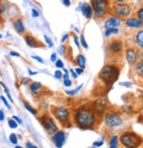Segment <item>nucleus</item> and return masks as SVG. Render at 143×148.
<instances>
[{
  "mask_svg": "<svg viewBox=\"0 0 143 148\" xmlns=\"http://www.w3.org/2000/svg\"><path fill=\"white\" fill-rule=\"evenodd\" d=\"M76 62L77 64L79 65V66L81 69H85L86 66V60H85V57L82 55V54H79L77 57H76Z\"/></svg>",
  "mask_w": 143,
  "mask_h": 148,
  "instance_id": "18",
  "label": "nucleus"
},
{
  "mask_svg": "<svg viewBox=\"0 0 143 148\" xmlns=\"http://www.w3.org/2000/svg\"><path fill=\"white\" fill-rule=\"evenodd\" d=\"M93 8L95 11H104L106 12L108 2L107 1H102V0H97V1H92Z\"/></svg>",
  "mask_w": 143,
  "mask_h": 148,
  "instance_id": "10",
  "label": "nucleus"
},
{
  "mask_svg": "<svg viewBox=\"0 0 143 148\" xmlns=\"http://www.w3.org/2000/svg\"><path fill=\"white\" fill-rule=\"evenodd\" d=\"M82 86H83V84H81L76 90H71V91H68V90H67V91H66V94H68V95H71V96H73V95H75V94L82 88Z\"/></svg>",
  "mask_w": 143,
  "mask_h": 148,
  "instance_id": "26",
  "label": "nucleus"
},
{
  "mask_svg": "<svg viewBox=\"0 0 143 148\" xmlns=\"http://www.w3.org/2000/svg\"><path fill=\"white\" fill-rule=\"evenodd\" d=\"M64 84L66 86H67V87H70V86H72V82L69 79L68 80H64Z\"/></svg>",
  "mask_w": 143,
  "mask_h": 148,
  "instance_id": "36",
  "label": "nucleus"
},
{
  "mask_svg": "<svg viewBox=\"0 0 143 148\" xmlns=\"http://www.w3.org/2000/svg\"><path fill=\"white\" fill-rule=\"evenodd\" d=\"M54 76L57 78V79H61L63 77V73L61 70H57L55 71V74H54Z\"/></svg>",
  "mask_w": 143,
  "mask_h": 148,
  "instance_id": "30",
  "label": "nucleus"
},
{
  "mask_svg": "<svg viewBox=\"0 0 143 148\" xmlns=\"http://www.w3.org/2000/svg\"><path fill=\"white\" fill-rule=\"evenodd\" d=\"M12 119L15 120L19 124H22V121H21V119H20L19 117H17L16 115H14V116H12Z\"/></svg>",
  "mask_w": 143,
  "mask_h": 148,
  "instance_id": "37",
  "label": "nucleus"
},
{
  "mask_svg": "<svg viewBox=\"0 0 143 148\" xmlns=\"http://www.w3.org/2000/svg\"><path fill=\"white\" fill-rule=\"evenodd\" d=\"M8 125L11 129H16L18 127V123L14 119H10L8 120Z\"/></svg>",
  "mask_w": 143,
  "mask_h": 148,
  "instance_id": "24",
  "label": "nucleus"
},
{
  "mask_svg": "<svg viewBox=\"0 0 143 148\" xmlns=\"http://www.w3.org/2000/svg\"><path fill=\"white\" fill-rule=\"evenodd\" d=\"M6 96L8 97V99H9V100L12 103V101H14V100H12V97H11V95H10V93H7L6 94Z\"/></svg>",
  "mask_w": 143,
  "mask_h": 148,
  "instance_id": "51",
  "label": "nucleus"
},
{
  "mask_svg": "<svg viewBox=\"0 0 143 148\" xmlns=\"http://www.w3.org/2000/svg\"><path fill=\"white\" fill-rule=\"evenodd\" d=\"M121 23V21L119 18L118 17H112L110 19H109L106 22H105V25H104V28L107 29H116V27L119 26Z\"/></svg>",
  "mask_w": 143,
  "mask_h": 148,
  "instance_id": "9",
  "label": "nucleus"
},
{
  "mask_svg": "<svg viewBox=\"0 0 143 148\" xmlns=\"http://www.w3.org/2000/svg\"><path fill=\"white\" fill-rule=\"evenodd\" d=\"M113 12L119 17H127L131 14L132 8L127 4H119L113 7Z\"/></svg>",
  "mask_w": 143,
  "mask_h": 148,
  "instance_id": "7",
  "label": "nucleus"
},
{
  "mask_svg": "<svg viewBox=\"0 0 143 148\" xmlns=\"http://www.w3.org/2000/svg\"><path fill=\"white\" fill-rule=\"evenodd\" d=\"M56 66L58 69H63L64 68V63L61 61V60H58L56 61Z\"/></svg>",
  "mask_w": 143,
  "mask_h": 148,
  "instance_id": "31",
  "label": "nucleus"
},
{
  "mask_svg": "<svg viewBox=\"0 0 143 148\" xmlns=\"http://www.w3.org/2000/svg\"><path fill=\"white\" fill-rule=\"evenodd\" d=\"M81 43L82 46H83L85 49H87V42H86L85 37H84V36H83V35H81Z\"/></svg>",
  "mask_w": 143,
  "mask_h": 148,
  "instance_id": "29",
  "label": "nucleus"
},
{
  "mask_svg": "<svg viewBox=\"0 0 143 148\" xmlns=\"http://www.w3.org/2000/svg\"><path fill=\"white\" fill-rule=\"evenodd\" d=\"M118 33H119V29H107L105 31V36H110L112 34H118Z\"/></svg>",
  "mask_w": 143,
  "mask_h": 148,
  "instance_id": "25",
  "label": "nucleus"
},
{
  "mask_svg": "<svg viewBox=\"0 0 143 148\" xmlns=\"http://www.w3.org/2000/svg\"><path fill=\"white\" fill-rule=\"evenodd\" d=\"M10 55L11 56H14V57H20V56L18 52H15V51H11L10 52Z\"/></svg>",
  "mask_w": 143,
  "mask_h": 148,
  "instance_id": "42",
  "label": "nucleus"
},
{
  "mask_svg": "<svg viewBox=\"0 0 143 148\" xmlns=\"http://www.w3.org/2000/svg\"><path fill=\"white\" fill-rule=\"evenodd\" d=\"M81 12L82 14L87 18V19H91L93 16V8L91 5H89L87 3H84L81 7Z\"/></svg>",
  "mask_w": 143,
  "mask_h": 148,
  "instance_id": "12",
  "label": "nucleus"
},
{
  "mask_svg": "<svg viewBox=\"0 0 143 148\" xmlns=\"http://www.w3.org/2000/svg\"><path fill=\"white\" fill-rule=\"evenodd\" d=\"M63 77H64V80H68L69 79V74L68 73L67 74H64L63 75Z\"/></svg>",
  "mask_w": 143,
  "mask_h": 148,
  "instance_id": "49",
  "label": "nucleus"
},
{
  "mask_svg": "<svg viewBox=\"0 0 143 148\" xmlns=\"http://www.w3.org/2000/svg\"><path fill=\"white\" fill-rule=\"evenodd\" d=\"M28 81H29V79H28V78H24V79H23V84H25V83H28Z\"/></svg>",
  "mask_w": 143,
  "mask_h": 148,
  "instance_id": "52",
  "label": "nucleus"
},
{
  "mask_svg": "<svg viewBox=\"0 0 143 148\" xmlns=\"http://www.w3.org/2000/svg\"><path fill=\"white\" fill-rule=\"evenodd\" d=\"M9 140L12 144L14 145H17L18 143V138H17V135L14 133H11L10 136H9Z\"/></svg>",
  "mask_w": 143,
  "mask_h": 148,
  "instance_id": "22",
  "label": "nucleus"
},
{
  "mask_svg": "<svg viewBox=\"0 0 143 148\" xmlns=\"http://www.w3.org/2000/svg\"><path fill=\"white\" fill-rule=\"evenodd\" d=\"M50 60L54 62V61H57V54L56 53H53V54H51L50 56Z\"/></svg>",
  "mask_w": 143,
  "mask_h": 148,
  "instance_id": "40",
  "label": "nucleus"
},
{
  "mask_svg": "<svg viewBox=\"0 0 143 148\" xmlns=\"http://www.w3.org/2000/svg\"><path fill=\"white\" fill-rule=\"evenodd\" d=\"M26 146H27V148H35V146L33 144L29 143V142L26 143Z\"/></svg>",
  "mask_w": 143,
  "mask_h": 148,
  "instance_id": "43",
  "label": "nucleus"
},
{
  "mask_svg": "<svg viewBox=\"0 0 143 148\" xmlns=\"http://www.w3.org/2000/svg\"><path fill=\"white\" fill-rule=\"evenodd\" d=\"M70 72L72 73V75H73V77L76 79V78H77V76H78V75H77V73H75L73 69H70Z\"/></svg>",
  "mask_w": 143,
  "mask_h": 148,
  "instance_id": "45",
  "label": "nucleus"
},
{
  "mask_svg": "<svg viewBox=\"0 0 143 148\" xmlns=\"http://www.w3.org/2000/svg\"><path fill=\"white\" fill-rule=\"evenodd\" d=\"M117 3H123L124 1H123V0H118V1H116Z\"/></svg>",
  "mask_w": 143,
  "mask_h": 148,
  "instance_id": "53",
  "label": "nucleus"
},
{
  "mask_svg": "<svg viewBox=\"0 0 143 148\" xmlns=\"http://www.w3.org/2000/svg\"><path fill=\"white\" fill-rule=\"evenodd\" d=\"M32 16L35 17V18L39 16V13H38V12L35 9H32Z\"/></svg>",
  "mask_w": 143,
  "mask_h": 148,
  "instance_id": "38",
  "label": "nucleus"
},
{
  "mask_svg": "<svg viewBox=\"0 0 143 148\" xmlns=\"http://www.w3.org/2000/svg\"><path fill=\"white\" fill-rule=\"evenodd\" d=\"M35 148H37V147H36V146H35Z\"/></svg>",
  "mask_w": 143,
  "mask_h": 148,
  "instance_id": "55",
  "label": "nucleus"
},
{
  "mask_svg": "<svg viewBox=\"0 0 143 148\" xmlns=\"http://www.w3.org/2000/svg\"><path fill=\"white\" fill-rule=\"evenodd\" d=\"M31 58H32V59H35V60H36L38 62H40V63H42V64L43 63V59H42V58H40V57H38V56H33V55H32V56H31Z\"/></svg>",
  "mask_w": 143,
  "mask_h": 148,
  "instance_id": "35",
  "label": "nucleus"
},
{
  "mask_svg": "<svg viewBox=\"0 0 143 148\" xmlns=\"http://www.w3.org/2000/svg\"><path fill=\"white\" fill-rule=\"evenodd\" d=\"M103 145V141L102 140V141H96V142H94L93 143V146L94 147H100V146H102Z\"/></svg>",
  "mask_w": 143,
  "mask_h": 148,
  "instance_id": "33",
  "label": "nucleus"
},
{
  "mask_svg": "<svg viewBox=\"0 0 143 148\" xmlns=\"http://www.w3.org/2000/svg\"><path fill=\"white\" fill-rule=\"evenodd\" d=\"M62 3L64 5H66V6H69L71 5V2L70 1H67V0H64V1H62Z\"/></svg>",
  "mask_w": 143,
  "mask_h": 148,
  "instance_id": "46",
  "label": "nucleus"
},
{
  "mask_svg": "<svg viewBox=\"0 0 143 148\" xmlns=\"http://www.w3.org/2000/svg\"><path fill=\"white\" fill-rule=\"evenodd\" d=\"M121 144L126 148H138L142 144V138L134 131H125L120 137Z\"/></svg>",
  "mask_w": 143,
  "mask_h": 148,
  "instance_id": "3",
  "label": "nucleus"
},
{
  "mask_svg": "<svg viewBox=\"0 0 143 148\" xmlns=\"http://www.w3.org/2000/svg\"><path fill=\"white\" fill-rule=\"evenodd\" d=\"M25 41H26V43L28 44V45H29L30 47H37V46H39L38 45L39 42L34 36H32L30 35L25 36Z\"/></svg>",
  "mask_w": 143,
  "mask_h": 148,
  "instance_id": "15",
  "label": "nucleus"
},
{
  "mask_svg": "<svg viewBox=\"0 0 143 148\" xmlns=\"http://www.w3.org/2000/svg\"><path fill=\"white\" fill-rule=\"evenodd\" d=\"M4 119H5V114H4L3 110L1 109V110H0V120H1V122H2V121H4Z\"/></svg>",
  "mask_w": 143,
  "mask_h": 148,
  "instance_id": "44",
  "label": "nucleus"
},
{
  "mask_svg": "<svg viewBox=\"0 0 143 148\" xmlns=\"http://www.w3.org/2000/svg\"><path fill=\"white\" fill-rule=\"evenodd\" d=\"M68 36H68V34H66V35H64V36H63V38L61 39V43H64V41H66V39L68 38Z\"/></svg>",
  "mask_w": 143,
  "mask_h": 148,
  "instance_id": "47",
  "label": "nucleus"
},
{
  "mask_svg": "<svg viewBox=\"0 0 143 148\" xmlns=\"http://www.w3.org/2000/svg\"><path fill=\"white\" fill-rule=\"evenodd\" d=\"M1 100L3 101V103L5 105V106L7 107L8 109H11V106H10V105L8 104V102H7V100H6V99L4 97V96H1Z\"/></svg>",
  "mask_w": 143,
  "mask_h": 148,
  "instance_id": "32",
  "label": "nucleus"
},
{
  "mask_svg": "<svg viewBox=\"0 0 143 148\" xmlns=\"http://www.w3.org/2000/svg\"><path fill=\"white\" fill-rule=\"evenodd\" d=\"M28 73H29V75H35L38 74L37 72H33V71H31L30 69H28Z\"/></svg>",
  "mask_w": 143,
  "mask_h": 148,
  "instance_id": "50",
  "label": "nucleus"
},
{
  "mask_svg": "<svg viewBox=\"0 0 143 148\" xmlns=\"http://www.w3.org/2000/svg\"><path fill=\"white\" fill-rule=\"evenodd\" d=\"M135 70L138 73L139 75H140L141 77H143V61H140L139 63L136 64L135 66Z\"/></svg>",
  "mask_w": 143,
  "mask_h": 148,
  "instance_id": "21",
  "label": "nucleus"
},
{
  "mask_svg": "<svg viewBox=\"0 0 143 148\" xmlns=\"http://www.w3.org/2000/svg\"><path fill=\"white\" fill-rule=\"evenodd\" d=\"M74 122L81 130L91 129L96 123V114L88 108H80L74 113Z\"/></svg>",
  "mask_w": 143,
  "mask_h": 148,
  "instance_id": "1",
  "label": "nucleus"
},
{
  "mask_svg": "<svg viewBox=\"0 0 143 148\" xmlns=\"http://www.w3.org/2000/svg\"><path fill=\"white\" fill-rule=\"evenodd\" d=\"M44 38H45V41H46V43L48 44L49 47V48L52 47V46H53V43H52V41H51V39H50L49 36H47L46 35L44 36Z\"/></svg>",
  "mask_w": 143,
  "mask_h": 148,
  "instance_id": "27",
  "label": "nucleus"
},
{
  "mask_svg": "<svg viewBox=\"0 0 143 148\" xmlns=\"http://www.w3.org/2000/svg\"><path fill=\"white\" fill-rule=\"evenodd\" d=\"M125 24L130 28H141V27H143V21L134 18H130L126 20Z\"/></svg>",
  "mask_w": 143,
  "mask_h": 148,
  "instance_id": "13",
  "label": "nucleus"
},
{
  "mask_svg": "<svg viewBox=\"0 0 143 148\" xmlns=\"http://www.w3.org/2000/svg\"><path fill=\"white\" fill-rule=\"evenodd\" d=\"M73 40H74V43H75V45H77V47H78V48H80L79 40H78V37H77L76 36H73Z\"/></svg>",
  "mask_w": 143,
  "mask_h": 148,
  "instance_id": "39",
  "label": "nucleus"
},
{
  "mask_svg": "<svg viewBox=\"0 0 143 148\" xmlns=\"http://www.w3.org/2000/svg\"><path fill=\"white\" fill-rule=\"evenodd\" d=\"M41 87H42V84H41V83H38V82H35V83H33V84L30 85V89H31L32 92L35 94V96L38 95L37 90H38L39 89H40Z\"/></svg>",
  "mask_w": 143,
  "mask_h": 148,
  "instance_id": "20",
  "label": "nucleus"
},
{
  "mask_svg": "<svg viewBox=\"0 0 143 148\" xmlns=\"http://www.w3.org/2000/svg\"><path fill=\"white\" fill-rule=\"evenodd\" d=\"M135 41L140 48H143V29L137 32L135 36Z\"/></svg>",
  "mask_w": 143,
  "mask_h": 148,
  "instance_id": "17",
  "label": "nucleus"
},
{
  "mask_svg": "<svg viewBox=\"0 0 143 148\" xmlns=\"http://www.w3.org/2000/svg\"><path fill=\"white\" fill-rule=\"evenodd\" d=\"M12 26H14V28L16 29V31L18 33L25 32V27L23 25V22L20 20L17 19L15 21H12Z\"/></svg>",
  "mask_w": 143,
  "mask_h": 148,
  "instance_id": "14",
  "label": "nucleus"
},
{
  "mask_svg": "<svg viewBox=\"0 0 143 148\" xmlns=\"http://www.w3.org/2000/svg\"><path fill=\"white\" fill-rule=\"evenodd\" d=\"M51 139H52V141L57 148H62L66 140V133H64L63 130H58L52 136Z\"/></svg>",
  "mask_w": 143,
  "mask_h": 148,
  "instance_id": "8",
  "label": "nucleus"
},
{
  "mask_svg": "<svg viewBox=\"0 0 143 148\" xmlns=\"http://www.w3.org/2000/svg\"><path fill=\"white\" fill-rule=\"evenodd\" d=\"M40 122L42 123V125L43 126V128L45 129L46 132L48 134H55L56 132H58V127L56 125V123H54V121L52 118L47 116H43L40 119Z\"/></svg>",
  "mask_w": 143,
  "mask_h": 148,
  "instance_id": "6",
  "label": "nucleus"
},
{
  "mask_svg": "<svg viewBox=\"0 0 143 148\" xmlns=\"http://www.w3.org/2000/svg\"><path fill=\"white\" fill-rule=\"evenodd\" d=\"M119 85H121V86H125V87L129 88V87H131V86H132V83H130V82H125V83H120V84H119Z\"/></svg>",
  "mask_w": 143,
  "mask_h": 148,
  "instance_id": "34",
  "label": "nucleus"
},
{
  "mask_svg": "<svg viewBox=\"0 0 143 148\" xmlns=\"http://www.w3.org/2000/svg\"><path fill=\"white\" fill-rule=\"evenodd\" d=\"M119 147V137L112 136L110 139V148H118Z\"/></svg>",
  "mask_w": 143,
  "mask_h": 148,
  "instance_id": "19",
  "label": "nucleus"
},
{
  "mask_svg": "<svg viewBox=\"0 0 143 148\" xmlns=\"http://www.w3.org/2000/svg\"><path fill=\"white\" fill-rule=\"evenodd\" d=\"M52 114H54L55 118L62 124L66 123L70 117L69 110L67 108H64V107H55L52 110Z\"/></svg>",
  "mask_w": 143,
  "mask_h": 148,
  "instance_id": "5",
  "label": "nucleus"
},
{
  "mask_svg": "<svg viewBox=\"0 0 143 148\" xmlns=\"http://www.w3.org/2000/svg\"><path fill=\"white\" fill-rule=\"evenodd\" d=\"M75 72L77 73V75H82L84 71H83L82 69H75Z\"/></svg>",
  "mask_w": 143,
  "mask_h": 148,
  "instance_id": "41",
  "label": "nucleus"
},
{
  "mask_svg": "<svg viewBox=\"0 0 143 148\" xmlns=\"http://www.w3.org/2000/svg\"><path fill=\"white\" fill-rule=\"evenodd\" d=\"M126 60L129 62V64H134L137 60V53L135 51L134 49L131 48V49H128L126 51Z\"/></svg>",
  "mask_w": 143,
  "mask_h": 148,
  "instance_id": "11",
  "label": "nucleus"
},
{
  "mask_svg": "<svg viewBox=\"0 0 143 148\" xmlns=\"http://www.w3.org/2000/svg\"><path fill=\"white\" fill-rule=\"evenodd\" d=\"M110 48H111V51L115 53H119L120 51H122V44L119 42V41H113L111 44H110Z\"/></svg>",
  "mask_w": 143,
  "mask_h": 148,
  "instance_id": "16",
  "label": "nucleus"
},
{
  "mask_svg": "<svg viewBox=\"0 0 143 148\" xmlns=\"http://www.w3.org/2000/svg\"><path fill=\"white\" fill-rule=\"evenodd\" d=\"M119 70L118 68L112 65H107L101 69L99 73V78L105 84H110L118 79Z\"/></svg>",
  "mask_w": 143,
  "mask_h": 148,
  "instance_id": "2",
  "label": "nucleus"
},
{
  "mask_svg": "<svg viewBox=\"0 0 143 148\" xmlns=\"http://www.w3.org/2000/svg\"><path fill=\"white\" fill-rule=\"evenodd\" d=\"M15 148H23V147H21V146H19V145H16V146H15Z\"/></svg>",
  "mask_w": 143,
  "mask_h": 148,
  "instance_id": "54",
  "label": "nucleus"
},
{
  "mask_svg": "<svg viewBox=\"0 0 143 148\" xmlns=\"http://www.w3.org/2000/svg\"><path fill=\"white\" fill-rule=\"evenodd\" d=\"M1 9H2V10H1L2 12H5L6 10H5V3L2 4V8H1Z\"/></svg>",
  "mask_w": 143,
  "mask_h": 148,
  "instance_id": "48",
  "label": "nucleus"
},
{
  "mask_svg": "<svg viewBox=\"0 0 143 148\" xmlns=\"http://www.w3.org/2000/svg\"><path fill=\"white\" fill-rule=\"evenodd\" d=\"M24 106L26 107V109H28L31 114H33L34 115H35V114H37V112H36V110L35 109H34L33 107L29 105V104H28L27 102H24Z\"/></svg>",
  "mask_w": 143,
  "mask_h": 148,
  "instance_id": "23",
  "label": "nucleus"
},
{
  "mask_svg": "<svg viewBox=\"0 0 143 148\" xmlns=\"http://www.w3.org/2000/svg\"><path fill=\"white\" fill-rule=\"evenodd\" d=\"M137 16L139 18V20L143 21V7L140 8L138 12H137Z\"/></svg>",
  "mask_w": 143,
  "mask_h": 148,
  "instance_id": "28",
  "label": "nucleus"
},
{
  "mask_svg": "<svg viewBox=\"0 0 143 148\" xmlns=\"http://www.w3.org/2000/svg\"><path fill=\"white\" fill-rule=\"evenodd\" d=\"M104 123L109 127H118L123 123L121 116L115 112H109L104 116Z\"/></svg>",
  "mask_w": 143,
  "mask_h": 148,
  "instance_id": "4",
  "label": "nucleus"
}]
</instances>
